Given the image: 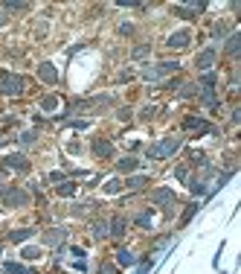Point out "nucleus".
I'll list each match as a JSON object with an SVG mask.
<instances>
[{
  "instance_id": "nucleus-1",
  "label": "nucleus",
  "mask_w": 241,
  "mask_h": 274,
  "mask_svg": "<svg viewBox=\"0 0 241 274\" xmlns=\"http://www.w3.org/2000/svg\"><path fill=\"white\" fill-rule=\"evenodd\" d=\"M177 149H180V137H163V140H157L154 146L145 149V158H151V161H166V158H172Z\"/></svg>"
},
{
  "instance_id": "nucleus-2",
  "label": "nucleus",
  "mask_w": 241,
  "mask_h": 274,
  "mask_svg": "<svg viewBox=\"0 0 241 274\" xmlns=\"http://www.w3.org/2000/svg\"><path fill=\"white\" fill-rule=\"evenodd\" d=\"M148 201H151V204H157L166 216H175V210H177V196H175L169 187H157V190H151Z\"/></svg>"
},
{
  "instance_id": "nucleus-3",
  "label": "nucleus",
  "mask_w": 241,
  "mask_h": 274,
  "mask_svg": "<svg viewBox=\"0 0 241 274\" xmlns=\"http://www.w3.org/2000/svg\"><path fill=\"white\" fill-rule=\"evenodd\" d=\"M180 70V61H160V64H148V67H143V79L145 82H160V79H166V76H172V73H177Z\"/></svg>"
},
{
  "instance_id": "nucleus-4",
  "label": "nucleus",
  "mask_w": 241,
  "mask_h": 274,
  "mask_svg": "<svg viewBox=\"0 0 241 274\" xmlns=\"http://www.w3.org/2000/svg\"><path fill=\"white\" fill-rule=\"evenodd\" d=\"M26 91V79L17 76V73H0V93L3 96H20Z\"/></svg>"
},
{
  "instance_id": "nucleus-5",
  "label": "nucleus",
  "mask_w": 241,
  "mask_h": 274,
  "mask_svg": "<svg viewBox=\"0 0 241 274\" xmlns=\"http://www.w3.org/2000/svg\"><path fill=\"white\" fill-rule=\"evenodd\" d=\"M0 204L3 207H26L29 204V193L20 187H3L0 190Z\"/></svg>"
},
{
  "instance_id": "nucleus-6",
  "label": "nucleus",
  "mask_w": 241,
  "mask_h": 274,
  "mask_svg": "<svg viewBox=\"0 0 241 274\" xmlns=\"http://www.w3.org/2000/svg\"><path fill=\"white\" fill-rule=\"evenodd\" d=\"M183 128L186 131H201V134H218V128L209 120H204V117H186L183 120Z\"/></svg>"
},
{
  "instance_id": "nucleus-7",
  "label": "nucleus",
  "mask_w": 241,
  "mask_h": 274,
  "mask_svg": "<svg viewBox=\"0 0 241 274\" xmlns=\"http://www.w3.org/2000/svg\"><path fill=\"white\" fill-rule=\"evenodd\" d=\"M204 9H207V3L198 0V3H186V6H172V15H177V18H183V20H192V18L201 15Z\"/></svg>"
},
{
  "instance_id": "nucleus-8",
  "label": "nucleus",
  "mask_w": 241,
  "mask_h": 274,
  "mask_svg": "<svg viewBox=\"0 0 241 274\" xmlns=\"http://www.w3.org/2000/svg\"><path fill=\"white\" fill-rule=\"evenodd\" d=\"M218 61V50L215 47H207V50H201L198 53V58H195V67L201 70V73H207V70H212V64Z\"/></svg>"
},
{
  "instance_id": "nucleus-9",
  "label": "nucleus",
  "mask_w": 241,
  "mask_h": 274,
  "mask_svg": "<svg viewBox=\"0 0 241 274\" xmlns=\"http://www.w3.org/2000/svg\"><path fill=\"white\" fill-rule=\"evenodd\" d=\"M3 169H15V172H29V158L15 152V155H6L3 158Z\"/></svg>"
},
{
  "instance_id": "nucleus-10",
  "label": "nucleus",
  "mask_w": 241,
  "mask_h": 274,
  "mask_svg": "<svg viewBox=\"0 0 241 274\" xmlns=\"http://www.w3.org/2000/svg\"><path fill=\"white\" fill-rule=\"evenodd\" d=\"M189 41H192V32H189V29H180V32H172V35L166 38V47H169V50H186Z\"/></svg>"
},
{
  "instance_id": "nucleus-11",
  "label": "nucleus",
  "mask_w": 241,
  "mask_h": 274,
  "mask_svg": "<svg viewBox=\"0 0 241 274\" xmlns=\"http://www.w3.org/2000/svg\"><path fill=\"white\" fill-rule=\"evenodd\" d=\"M38 79L47 82V85H55V82H58V67H55L52 61H41V64H38Z\"/></svg>"
},
{
  "instance_id": "nucleus-12",
  "label": "nucleus",
  "mask_w": 241,
  "mask_h": 274,
  "mask_svg": "<svg viewBox=\"0 0 241 274\" xmlns=\"http://www.w3.org/2000/svg\"><path fill=\"white\" fill-rule=\"evenodd\" d=\"M198 96L204 99V105H207L209 111H218V108H221V99H218L215 88H201V93H198Z\"/></svg>"
},
{
  "instance_id": "nucleus-13",
  "label": "nucleus",
  "mask_w": 241,
  "mask_h": 274,
  "mask_svg": "<svg viewBox=\"0 0 241 274\" xmlns=\"http://www.w3.org/2000/svg\"><path fill=\"white\" fill-rule=\"evenodd\" d=\"M93 155L96 158H102V161H108V158H113V143L111 140H93Z\"/></svg>"
},
{
  "instance_id": "nucleus-14",
  "label": "nucleus",
  "mask_w": 241,
  "mask_h": 274,
  "mask_svg": "<svg viewBox=\"0 0 241 274\" xmlns=\"http://www.w3.org/2000/svg\"><path fill=\"white\" fill-rule=\"evenodd\" d=\"M67 239V228H52V231H47L44 234V242L47 245H52V248H61V242Z\"/></svg>"
},
{
  "instance_id": "nucleus-15",
  "label": "nucleus",
  "mask_w": 241,
  "mask_h": 274,
  "mask_svg": "<svg viewBox=\"0 0 241 274\" xmlns=\"http://www.w3.org/2000/svg\"><path fill=\"white\" fill-rule=\"evenodd\" d=\"M125 231H128V222L122 219V216H113L111 222H108V237H125Z\"/></svg>"
},
{
  "instance_id": "nucleus-16",
  "label": "nucleus",
  "mask_w": 241,
  "mask_h": 274,
  "mask_svg": "<svg viewBox=\"0 0 241 274\" xmlns=\"http://www.w3.org/2000/svg\"><path fill=\"white\" fill-rule=\"evenodd\" d=\"M148 181H151V178L143 172V175H131V178H125L122 184H125L128 190H143V187H148Z\"/></svg>"
},
{
  "instance_id": "nucleus-17",
  "label": "nucleus",
  "mask_w": 241,
  "mask_h": 274,
  "mask_svg": "<svg viewBox=\"0 0 241 274\" xmlns=\"http://www.w3.org/2000/svg\"><path fill=\"white\" fill-rule=\"evenodd\" d=\"M186 184H189V190H192V196H209V184H207L204 178H189Z\"/></svg>"
},
{
  "instance_id": "nucleus-18",
  "label": "nucleus",
  "mask_w": 241,
  "mask_h": 274,
  "mask_svg": "<svg viewBox=\"0 0 241 274\" xmlns=\"http://www.w3.org/2000/svg\"><path fill=\"white\" fill-rule=\"evenodd\" d=\"M224 50H227V55H239V50H241V35H239V32L227 35V44H224Z\"/></svg>"
},
{
  "instance_id": "nucleus-19",
  "label": "nucleus",
  "mask_w": 241,
  "mask_h": 274,
  "mask_svg": "<svg viewBox=\"0 0 241 274\" xmlns=\"http://www.w3.org/2000/svg\"><path fill=\"white\" fill-rule=\"evenodd\" d=\"M55 108H58V96H55V93L41 96V111H44V114H55Z\"/></svg>"
},
{
  "instance_id": "nucleus-20",
  "label": "nucleus",
  "mask_w": 241,
  "mask_h": 274,
  "mask_svg": "<svg viewBox=\"0 0 241 274\" xmlns=\"http://www.w3.org/2000/svg\"><path fill=\"white\" fill-rule=\"evenodd\" d=\"M35 237V228H20V231H9V242H23V239H32Z\"/></svg>"
},
{
  "instance_id": "nucleus-21",
  "label": "nucleus",
  "mask_w": 241,
  "mask_h": 274,
  "mask_svg": "<svg viewBox=\"0 0 241 274\" xmlns=\"http://www.w3.org/2000/svg\"><path fill=\"white\" fill-rule=\"evenodd\" d=\"M3 272H6V274H38L35 269L20 266V263H3Z\"/></svg>"
},
{
  "instance_id": "nucleus-22",
  "label": "nucleus",
  "mask_w": 241,
  "mask_h": 274,
  "mask_svg": "<svg viewBox=\"0 0 241 274\" xmlns=\"http://www.w3.org/2000/svg\"><path fill=\"white\" fill-rule=\"evenodd\" d=\"M90 234H93V239H105V237H108V222H105V219H96V222L90 225Z\"/></svg>"
},
{
  "instance_id": "nucleus-23",
  "label": "nucleus",
  "mask_w": 241,
  "mask_h": 274,
  "mask_svg": "<svg viewBox=\"0 0 241 274\" xmlns=\"http://www.w3.org/2000/svg\"><path fill=\"white\" fill-rule=\"evenodd\" d=\"M177 88H180V91H177V96H183V99H186V96H198V93H201V88H198L195 82H183V85H177Z\"/></svg>"
},
{
  "instance_id": "nucleus-24",
  "label": "nucleus",
  "mask_w": 241,
  "mask_h": 274,
  "mask_svg": "<svg viewBox=\"0 0 241 274\" xmlns=\"http://www.w3.org/2000/svg\"><path fill=\"white\" fill-rule=\"evenodd\" d=\"M17 143H20V146H35V143H38V131H35V128L20 131V134H17Z\"/></svg>"
},
{
  "instance_id": "nucleus-25",
  "label": "nucleus",
  "mask_w": 241,
  "mask_h": 274,
  "mask_svg": "<svg viewBox=\"0 0 241 274\" xmlns=\"http://www.w3.org/2000/svg\"><path fill=\"white\" fill-rule=\"evenodd\" d=\"M55 193H58L61 199H70V196H76V181H61V184L55 187Z\"/></svg>"
},
{
  "instance_id": "nucleus-26",
  "label": "nucleus",
  "mask_w": 241,
  "mask_h": 274,
  "mask_svg": "<svg viewBox=\"0 0 241 274\" xmlns=\"http://www.w3.org/2000/svg\"><path fill=\"white\" fill-rule=\"evenodd\" d=\"M134 222H137L140 228H145V231H151V228H154V213H151V210H143V213H140V216H137Z\"/></svg>"
},
{
  "instance_id": "nucleus-27",
  "label": "nucleus",
  "mask_w": 241,
  "mask_h": 274,
  "mask_svg": "<svg viewBox=\"0 0 241 274\" xmlns=\"http://www.w3.org/2000/svg\"><path fill=\"white\" fill-rule=\"evenodd\" d=\"M0 9H3L6 15H9V12H26V9H29V3H20V0H6Z\"/></svg>"
},
{
  "instance_id": "nucleus-28",
  "label": "nucleus",
  "mask_w": 241,
  "mask_h": 274,
  "mask_svg": "<svg viewBox=\"0 0 241 274\" xmlns=\"http://www.w3.org/2000/svg\"><path fill=\"white\" fill-rule=\"evenodd\" d=\"M151 55V44H137L134 50H131V58L134 61H140V58H148Z\"/></svg>"
},
{
  "instance_id": "nucleus-29",
  "label": "nucleus",
  "mask_w": 241,
  "mask_h": 274,
  "mask_svg": "<svg viewBox=\"0 0 241 274\" xmlns=\"http://www.w3.org/2000/svg\"><path fill=\"white\" fill-rule=\"evenodd\" d=\"M137 166H140L137 158H122V161H116V169H119V172H134Z\"/></svg>"
},
{
  "instance_id": "nucleus-30",
  "label": "nucleus",
  "mask_w": 241,
  "mask_h": 274,
  "mask_svg": "<svg viewBox=\"0 0 241 274\" xmlns=\"http://www.w3.org/2000/svg\"><path fill=\"white\" fill-rule=\"evenodd\" d=\"M116 263H119V266H134V263H137V257H134L128 248H119V251H116Z\"/></svg>"
},
{
  "instance_id": "nucleus-31",
  "label": "nucleus",
  "mask_w": 241,
  "mask_h": 274,
  "mask_svg": "<svg viewBox=\"0 0 241 274\" xmlns=\"http://www.w3.org/2000/svg\"><path fill=\"white\" fill-rule=\"evenodd\" d=\"M102 190H105L108 196H116L119 190H125V184H122V178H111V181H108V184H105Z\"/></svg>"
},
{
  "instance_id": "nucleus-32",
  "label": "nucleus",
  "mask_w": 241,
  "mask_h": 274,
  "mask_svg": "<svg viewBox=\"0 0 241 274\" xmlns=\"http://www.w3.org/2000/svg\"><path fill=\"white\" fill-rule=\"evenodd\" d=\"M96 207H99L96 201H81V204L73 207V213H76V216H84V213H90V210H96Z\"/></svg>"
},
{
  "instance_id": "nucleus-33",
  "label": "nucleus",
  "mask_w": 241,
  "mask_h": 274,
  "mask_svg": "<svg viewBox=\"0 0 241 274\" xmlns=\"http://www.w3.org/2000/svg\"><path fill=\"white\" fill-rule=\"evenodd\" d=\"M20 257H23V260H38V257H41V248H35V245H23V248H20Z\"/></svg>"
},
{
  "instance_id": "nucleus-34",
  "label": "nucleus",
  "mask_w": 241,
  "mask_h": 274,
  "mask_svg": "<svg viewBox=\"0 0 241 274\" xmlns=\"http://www.w3.org/2000/svg\"><path fill=\"white\" fill-rule=\"evenodd\" d=\"M215 82H218V76H215L212 70H207V73L201 76V85H198V88H215Z\"/></svg>"
},
{
  "instance_id": "nucleus-35",
  "label": "nucleus",
  "mask_w": 241,
  "mask_h": 274,
  "mask_svg": "<svg viewBox=\"0 0 241 274\" xmlns=\"http://www.w3.org/2000/svg\"><path fill=\"white\" fill-rule=\"evenodd\" d=\"M198 210H201V204H195V201H192V204H189V207L183 210V216H180V225H189V219H192V216H195Z\"/></svg>"
},
{
  "instance_id": "nucleus-36",
  "label": "nucleus",
  "mask_w": 241,
  "mask_h": 274,
  "mask_svg": "<svg viewBox=\"0 0 241 274\" xmlns=\"http://www.w3.org/2000/svg\"><path fill=\"white\" fill-rule=\"evenodd\" d=\"M47 181H49V184H61V181H67V178H64V172H58V169H55V172H49V175H47Z\"/></svg>"
},
{
  "instance_id": "nucleus-37",
  "label": "nucleus",
  "mask_w": 241,
  "mask_h": 274,
  "mask_svg": "<svg viewBox=\"0 0 241 274\" xmlns=\"http://www.w3.org/2000/svg\"><path fill=\"white\" fill-rule=\"evenodd\" d=\"M212 38H227V26H224V23H215V29H212Z\"/></svg>"
},
{
  "instance_id": "nucleus-38",
  "label": "nucleus",
  "mask_w": 241,
  "mask_h": 274,
  "mask_svg": "<svg viewBox=\"0 0 241 274\" xmlns=\"http://www.w3.org/2000/svg\"><path fill=\"white\" fill-rule=\"evenodd\" d=\"M99 274H119V272H116L113 263H102V266H99Z\"/></svg>"
},
{
  "instance_id": "nucleus-39",
  "label": "nucleus",
  "mask_w": 241,
  "mask_h": 274,
  "mask_svg": "<svg viewBox=\"0 0 241 274\" xmlns=\"http://www.w3.org/2000/svg\"><path fill=\"white\" fill-rule=\"evenodd\" d=\"M175 175H177V178H180L183 184L189 181V169H186V166H177V169H175Z\"/></svg>"
},
{
  "instance_id": "nucleus-40",
  "label": "nucleus",
  "mask_w": 241,
  "mask_h": 274,
  "mask_svg": "<svg viewBox=\"0 0 241 274\" xmlns=\"http://www.w3.org/2000/svg\"><path fill=\"white\" fill-rule=\"evenodd\" d=\"M87 126H90V120H73V123H70V128H79V131L87 128Z\"/></svg>"
},
{
  "instance_id": "nucleus-41",
  "label": "nucleus",
  "mask_w": 241,
  "mask_h": 274,
  "mask_svg": "<svg viewBox=\"0 0 241 274\" xmlns=\"http://www.w3.org/2000/svg\"><path fill=\"white\" fill-rule=\"evenodd\" d=\"M169 242H172V237H160V239L154 242V251H160V248H163V245H169Z\"/></svg>"
},
{
  "instance_id": "nucleus-42",
  "label": "nucleus",
  "mask_w": 241,
  "mask_h": 274,
  "mask_svg": "<svg viewBox=\"0 0 241 274\" xmlns=\"http://www.w3.org/2000/svg\"><path fill=\"white\" fill-rule=\"evenodd\" d=\"M116 117H119V120H131V108H119Z\"/></svg>"
},
{
  "instance_id": "nucleus-43",
  "label": "nucleus",
  "mask_w": 241,
  "mask_h": 274,
  "mask_svg": "<svg viewBox=\"0 0 241 274\" xmlns=\"http://www.w3.org/2000/svg\"><path fill=\"white\" fill-rule=\"evenodd\" d=\"M154 111H157L154 105H148V108H143V120H151V117H154Z\"/></svg>"
},
{
  "instance_id": "nucleus-44",
  "label": "nucleus",
  "mask_w": 241,
  "mask_h": 274,
  "mask_svg": "<svg viewBox=\"0 0 241 274\" xmlns=\"http://www.w3.org/2000/svg\"><path fill=\"white\" fill-rule=\"evenodd\" d=\"M70 254H73L76 260H84V254H87V251H84V248H70Z\"/></svg>"
},
{
  "instance_id": "nucleus-45",
  "label": "nucleus",
  "mask_w": 241,
  "mask_h": 274,
  "mask_svg": "<svg viewBox=\"0 0 241 274\" xmlns=\"http://www.w3.org/2000/svg\"><path fill=\"white\" fill-rule=\"evenodd\" d=\"M151 266H154V263H151V260H145V263L140 266V272H137V274H148V272H151Z\"/></svg>"
},
{
  "instance_id": "nucleus-46",
  "label": "nucleus",
  "mask_w": 241,
  "mask_h": 274,
  "mask_svg": "<svg viewBox=\"0 0 241 274\" xmlns=\"http://www.w3.org/2000/svg\"><path fill=\"white\" fill-rule=\"evenodd\" d=\"M119 32H122V35H131V32H134V26H131V23H122V26H119Z\"/></svg>"
},
{
  "instance_id": "nucleus-47",
  "label": "nucleus",
  "mask_w": 241,
  "mask_h": 274,
  "mask_svg": "<svg viewBox=\"0 0 241 274\" xmlns=\"http://www.w3.org/2000/svg\"><path fill=\"white\" fill-rule=\"evenodd\" d=\"M73 269H76V272H84L87 266H84V260H76V263H73Z\"/></svg>"
},
{
  "instance_id": "nucleus-48",
  "label": "nucleus",
  "mask_w": 241,
  "mask_h": 274,
  "mask_svg": "<svg viewBox=\"0 0 241 274\" xmlns=\"http://www.w3.org/2000/svg\"><path fill=\"white\" fill-rule=\"evenodd\" d=\"M6 23H9V15H6V12H3V9H0V29H3V26H6Z\"/></svg>"
},
{
  "instance_id": "nucleus-49",
  "label": "nucleus",
  "mask_w": 241,
  "mask_h": 274,
  "mask_svg": "<svg viewBox=\"0 0 241 274\" xmlns=\"http://www.w3.org/2000/svg\"><path fill=\"white\" fill-rule=\"evenodd\" d=\"M3 181H6V175H3V172H0V184H3Z\"/></svg>"
},
{
  "instance_id": "nucleus-50",
  "label": "nucleus",
  "mask_w": 241,
  "mask_h": 274,
  "mask_svg": "<svg viewBox=\"0 0 241 274\" xmlns=\"http://www.w3.org/2000/svg\"><path fill=\"white\" fill-rule=\"evenodd\" d=\"M3 143H6V137H0V146H3Z\"/></svg>"
},
{
  "instance_id": "nucleus-51",
  "label": "nucleus",
  "mask_w": 241,
  "mask_h": 274,
  "mask_svg": "<svg viewBox=\"0 0 241 274\" xmlns=\"http://www.w3.org/2000/svg\"><path fill=\"white\" fill-rule=\"evenodd\" d=\"M0 254H3V248H0Z\"/></svg>"
}]
</instances>
